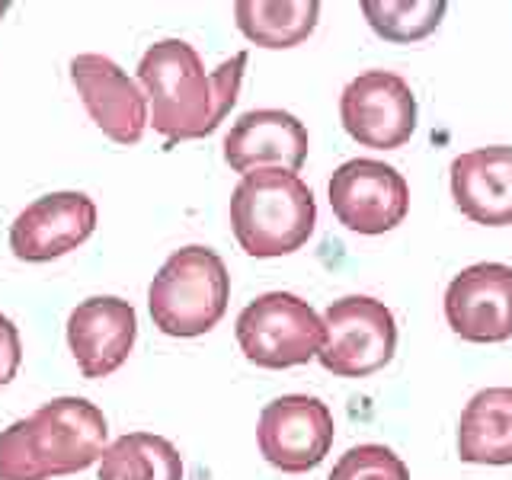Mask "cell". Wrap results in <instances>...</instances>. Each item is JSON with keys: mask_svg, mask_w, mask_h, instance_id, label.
Here are the masks:
<instances>
[{"mask_svg": "<svg viewBox=\"0 0 512 480\" xmlns=\"http://www.w3.org/2000/svg\"><path fill=\"white\" fill-rule=\"evenodd\" d=\"M100 480H183V458L176 445L157 432H125L106 445Z\"/></svg>", "mask_w": 512, "mask_h": 480, "instance_id": "ac0fdd59", "label": "cell"}, {"mask_svg": "<svg viewBox=\"0 0 512 480\" xmlns=\"http://www.w3.org/2000/svg\"><path fill=\"white\" fill-rule=\"evenodd\" d=\"M247 52L205 74L199 52L183 39H160L144 52L138 80L151 100V125L170 144L208 138L237 103Z\"/></svg>", "mask_w": 512, "mask_h": 480, "instance_id": "6da1fadb", "label": "cell"}, {"mask_svg": "<svg viewBox=\"0 0 512 480\" xmlns=\"http://www.w3.org/2000/svg\"><path fill=\"white\" fill-rule=\"evenodd\" d=\"M231 276L212 247L189 244L167 256L148 288V311L160 333L176 340L205 336L228 311Z\"/></svg>", "mask_w": 512, "mask_h": 480, "instance_id": "277c9868", "label": "cell"}, {"mask_svg": "<svg viewBox=\"0 0 512 480\" xmlns=\"http://www.w3.org/2000/svg\"><path fill=\"white\" fill-rule=\"evenodd\" d=\"M340 119L352 141L375 151L404 148L416 132V100L394 71H365L340 96Z\"/></svg>", "mask_w": 512, "mask_h": 480, "instance_id": "ba28073f", "label": "cell"}, {"mask_svg": "<svg viewBox=\"0 0 512 480\" xmlns=\"http://www.w3.org/2000/svg\"><path fill=\"white\" fill-rule=\"evenodd\" d=\"M445 320L464 343L493 346L512 336V266L474 263L445 288Z\"/></svg>", "mask_w": 512, "mask_h": 480, "instance_id": "30bf717a", "label": "cell"}, {"mask_svg": "<svg viewBox=\"0 0 512 480\" xmlns=\"http://www.w3.org/2000/svg\"><path fill=\"white\" fill-rule=\"evenodd\" d=\"M452 199L464 218L487 228L512 224V148L464 151L452 160Z\"/></svg>", "mask_w": 512, "mask_h": 480, "instance_id": "9a60e30c", "label": "cell"}, {"mask_svg": "<svg viewBox=\"0 0 512 480\" xmlns=\"http://www.w3.org/2000/svg\"><path fill=\"white\" fill-rule=\"evenodd\" d=\"M234 336L253 365L282 372L317 356L324 346V317L292 292H266L237 314Z\"/></svg>", "mask_w": 512, "mask_h": 480, "instance_id": "5b68a950", "label": "cell"}, {"mask_svg": "<svg viewBox=\"0 0 512 480\" xmlns=\"http://www.w3.org/2000/svg\"><path fill=\"white\" fill-rule=\"evenodd\" d=\"M330 208L343 228L375 237L394 231L410 212L407 180L391 164L352 157L330 176Z\"/></svg>", "mask_w": 512, "mask_h": 480, "instance_id": "52a82bcc", "label": "cell"}, {"mask_svg": "<svg viewBox=\"0 0 512 480\" xmlns=\"http://www.w3.org/2000/svg\"><path fill=\"white\" fill-rule=\"evenodd\" d=\"M320 16L317 0H237V29L253 45L295 48L311 36Z\"/></svg>", "mask_w": 512, "mask_h": 480, "instance_id": "e0dca14e", "label": "cell"}, {"mask_svg": "<svg viewBox=\"0 0 512 480\" xmlns=\"http://www.w3.org/2000/svg\"><path fill=\"white\" fill-rule=\"evenodd\" d=\"M458 455L468 464H512V388L477 391L461 410Z\"/></svg>", "mask_w": 512, "mask_h": 480, "instance_id": "2e32d148", "label": "cell"}, {"mask_svg": "<svg viewBox=\"0 0 512 480\" xmlns=\"http://www.w3.org/2000/svg\"><path fill=\"white\" fill-rule=\"evenodd\" d=\"M224 160L237 173H298L308 160V128L285 109H250L231 125L228 138H224Z\"/></svg>", "mask_w": 512, "mask_h": 480, "instance_id": "5bb4252c", "label": "cell"}, {"mask_svg": "<svg viewBox=\"0 0 512 480\" xmlns=\"http://www.w3.org/2000/svg\"><path fill=\"white\" fill-rule=\"evenodd\" d=\"M7 7H10V4H4V0H0V16H4V13H7Z\"/></svg>", "mask_w": 512, "mask_h": 480, "instance_id": "7402d4cb", "label": "cell"}, {"mask_svg": "<svg viewBox=\"0 0 512 480\" xmlns=\"http://www.w3.org/2000/svg\"><path fill=\"white\" fill-rule=\"evenodd\" d=\"M96 231V205L87 192H48L10 224V250L23 263H52L87 244Z\"/></svg>", "mask_w": 512, "mask_h": 480, "instance_id": "8fae6325", "label": "cell"}, {"mask_svg": "<svg viewBox=\"0 0 512 480\" xmlns=\"http://www.w3.org/2000/svg\"><path fill=\"white\" fill-rule=\"evenodd\" d=\"M448 4L445 0H362V13L384 42H420L436 32Z\"/></svg>", "mask_w": 512, "mask_h": 480, "instance_id": "d6986e66", "label": "cell"}, {"mask_svg": "<svg viewBox=\"0 0 512 480\" xmlns=\"http://www.w3.org/2000/svg\"><path fill=\"white\" fill-rule=\"evenodd\" d=\"M138 340V317L125 298L96 295L80 301L68 317V346L84 378L119 372Z\"/></svg>", "mask_w": 512, "mask_h": 480, "instance_id": "4fadbf2b", "label": "cell"}, {"mask_svg": "<svg viewBox=\"0 0 512 480\" xmlns=\"http://www.w3.org/2000/svg\"><path fill=\"white\" fill-rule=\"evenodd\" d=\"M256 445L282 474H308L333 448V413L308 394L276 397L260 413Z\"/></svg>", "mask_w": 512, "mask_h": 480, "instance_id": "9c48e42d", "label": "cell"}, {"mask_svg": "<svg viewBox=\"0 0 512 480\" xmlns=\"http://www.w3.org/2000/svg\"><path fill=\"white\" fill-rule=\"evenodd\" d=\"M71 80L87 106L90 119L116 144H138L148 125V100L135 80L106 55H77L71 61Z\"/></svg>", "mask_w": 512, "mask_h": 480, "instance_id": "7c38bea8", "label": "cell"}, {"mask_svg": "<svg viewBox=\"0 0 512 480\" xmlns=\"http://www.w3.org/2000/svg\"><path fill=\"white\" fill-rule=\"evenodd\" d=\"M106 452V416L84 397H55L0 432V480L87 471Z\"/></svg>", "mask_w": 512, "mask_h": 480, "instance_id": "7a4b0ae2", "label": "cell"}, {"mask_svg": "<svg viewBox=\"0 0 512 480\" xmlns=\"http://www.w3.org/2000/svg\"><path fill=\"white\" fill-rule=\"evenodd\" d=\"M20 362H23L20 330H16V324L7 314H0V388H7V384L16 378Z\"/></svg>", "mask_w": 512, "mask_h": 480, "instance_id": "44dd1931", "label": "cell"}, {"mask_svg": "<svg viewBox=\"0 0 512 480\" xmlns=\"http://www.w3.org/2000/svg\"><path fill=\"white\" fill-rule=\"evenodd\" d=\"M330 480H410V471L388 445H356L333 464Z\"/></svg>", "mask_w": 512, "mask_h": 480, "instance_id": "ffe728a7", "label": "cell"}, {"mask_svg": "<svg viewBox=\"0 0 512 480\" xmlns=\"http://www.w3.org/2000/svg\"><path fill=\"white\" fill-rule=\"evenodd\" d=\"M317 224L311 186L288 170L244 173L231 192V231L244 253L276 260L301 250Z\"/></svg>", "mask_w": 512, "mask_h": 480, "instance_id": "3957f363", "label": "cell"}, {"mask_svg": "<svg viewBox=\"0 0 512 480\" xmlns=\"http://www.w3.org/2000/svg\"><path fill=\"white\" fill-rule=\"evenodd\" d=\"M397 352V320L388 304L368 295H346L324 314V346L317 359L340 378H368Z\"/></svg>", "mask_w": 512, "mask_h": 480, "instance_id": "8992f818", "label": "cell"}]
</instances>
